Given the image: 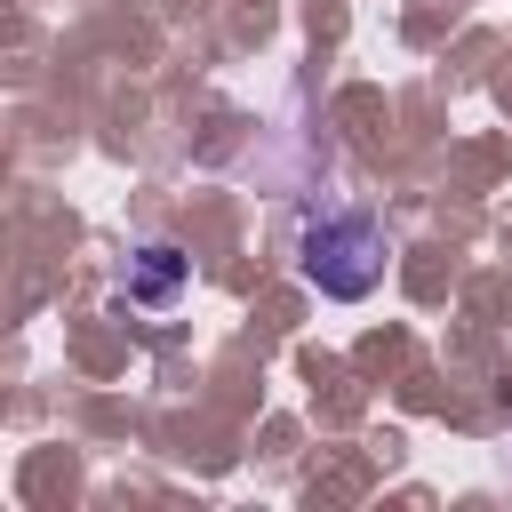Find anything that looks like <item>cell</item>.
Instances as JSON below:
<instances>
[{
	"instance_id": "2",
	"label": "cell",
	"mask_w": 512,
	"mask_h": 512,
	"mask_svg": "<svg viewBox=\"0 0 512 512\" xmlns=\"http://www.w3.org/2000/svg\"><path fill=\"white\" fill-rule=\"evenodd\" d=\"M184 288H192V256L168 248V240H144V248L128 256V272H120V296H128L136 312H168Z\"/></svg>"
},
{
	"instance_id": "1",
	"label": "cell",
	"mask_w": 512,
	"mask_h": 512,
	"mask_svg": "<svg viewBox=\"0 0 512 512\" xmlns=\"http://www.w3.org/2000/svg\"><path fill=\"white\" fill-rule=\"evenodd\" d=\"M384 256H392V240H384V224L368 208H320L304 224V240H296V272L336 304H360L384 280Z\"/></svg>"
}]
</instances>
